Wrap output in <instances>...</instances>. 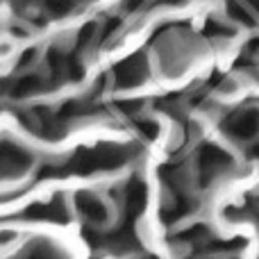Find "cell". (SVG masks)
<instances>
[{
  "label": "cell",
  "mask_w": 259,
  "mask_h": 259,
  "mask_svg": "<svg viewBox=\"0 0 259 259\" xmlns=\"http://www.w3.org/2000/svg\"><path fill=\"white\" fill-rule=\"evenodd\" d=\"M196 166H198V180L202 187H209L223 175L234 173V157L228 150L214 146V143H200L196 155Z\"/></svg>",
  "instance_id": "7a4b0ae2"
},
{
  "label": "cell",
  "mask_w": 259,
  "mask_h": 259,
  "mask_svg": "<svg viewBox=\"0 0 259 259\" xmlns=\"http://www.w3.org/2000/svg\"><path fill=\"white\" fill-rule=\"evenodd\" d=\"M75 209L80 214V219L91 228H100L103 223H107L109 209L96 193L91 191H80L75 196Z\"/></svg>",
  "instance_id": "52a82bcc"
},
{
  "label": "cell",
  "mask_w": 259,
  "mask_h": 259,
  "mask_svg": "<svg viewBox=\"0 0 259 259\" xmlns=\"http://www.w3.org/2000/svg\"><path fill=\"white\" fill-rule=\"evenodd\" d=\"M34 161V155L30 150H25L18 143H12L9 139H5L3 143V173L5 178H18L21 173H25Z\"/></svg>",
  "instance_id": "ba28073f"
},
{
  "label": "cell",
  "mask_w": 259,
  "mask_h": 259,
  "mask_svg": "<svg viewBox=\"0 0 259 259\" xmlns=\"http://www.w3.org/2000/svg\"><path fill=\"white\" fill-rule=\"evenodd\" d=\"M187 0H159V5H168V7H175V5H184Z\"/></svg>",
  "instance_id": "9a60e30c"
},
{
  "label": "cell",
  "mask_w": 259,
  "mask_h": 259,
  "mask_svg": "<svg viewBox=\"0 0 259 259\" xmlns=\"http://www.w3.org/2000/svg\"><path fill=\"white\" fill-rule=\"evenodd\" d=\"M121 202H123V216L125 221H134L143 209H146L148 202V189L146 182L141 178H130L121 189Z\"/></svg>",
  "instance_id": "8992f818"
},
{
  "label": "cell",
  "mask_w": 259,
  "mask_h": 259,
  "mask_svg": "<svg viewBox=\"0 0 259 259\" xmlns=\"http://www.w3.org/2000/svg\"><path fill=\"white\" fill-rule=\"evenodd\" d=\"M75 0H46L44 3V7H46V12H48V16H53V18H64V16H68V14L75 9Z\"/></svg>",
  "instance_id": "8fae6325"
},
{
  "label": "cell",
  "mask_w": 259,
  "mask_h": 259,
  "mask_svg": "<svg viewBox=\"0 0 259 259\" xmlns=\"http://www.w3.org/2000/svg\"><path fill=\"white\" fill-rule=\"evenodd\" d=\"M18 219H25V221H48V223H57L64 225L68 219H71V211H68V205L62 196H55L50 198L48 202H34L30 205L27 209H23L18 214Z\"/></svg>",
  "instance_id": "5b68a950"
},
{
  "label": "cell",
  "mask_w": 259,
  "mask_h": 259,
  "mask_svg": "<svg viewBox=\"0 0 259 259\" xmlns=\"http://www.w3.org/2000/svg\"><path fill=\"white\" fill-rule=\"evenodd\" d=\"M25 3H27V0H25Z\"/></svg>",
  "instance_id": "ac0fdd59"
},
{
  "label": "cell",
  "mask_w": 259,
  "mask_h": 259,
  "mask_svg": "<svg viewBox=\"0 0 259 259\" xmlns=\"http://www.w3.org/2000/svg\"><path fill=\"white\" fill-rule=\"evenodd\" d=\"M243 3H246L255 14H259V0H243Z\"/></svg>",
  "instance_id": "5bb4252c"
},
{
  "label": "cell",
  "mask_w": 259,
  "mask_h": 259,
  "mask_svg": "<svg viewBox=\"0 0 259 259\" xmlns=\"http://www.w3.org/2000/svg\"><path fill=\"white\" fill-rule=\"evenodd\" d=\"M205 34L207 36H214V39H225V36H232V30L225 27L223 23H216V21H209L205 27Z\"/></svg>",
  "instance_id": "4fadbf2b"
},
{
  "label": "cell",
  "mask_w": 259,
  "mask_h": 259,
  "mask_svg": "<svg viewBox=\"0 0 259 259\" xmlns=\"http://www.w3.org/2000/svg\"><path fill=\"white\" fill-rule=\"evenodd\" d=\"M225 9H228V16L234 23L246 27H255L257 25V16L250 7H248L243 0H225Z\"/></svg>",
  "instance_id": "30bf717a"
},
{
  "label": "cell",
  "mask_w": 259,
  "mask_h": 259,
  "mask_svg": "<svg viewBox=\"0 0 259 259\" xmlns=\"http://www.w3.org/2000/svg\"><path fill=\"white\" fill-rule=\"evenodd\" d=\"M228 259H232V257H228Z\"/></svg>",
  "instance_id": "e0dca14e"
},
{
  "label": "cell",
  "mask_w": 259,
  "mask_h": 259,
  "mask_svg": "<svg viewBox=\"0 0 259 259\" xmlns=\"http://www.w3.org/2000/svg\"><path fill=\"white\" fill-rule=\"evenodd\" d=\"M146 259H157V257H146Z\"/></svg>",
  "instance_id": "2e32d148"
},
{
  "label": "cell",
  "mask_w": 259,
  "mask_h": 259,
  "mask_svg": "<svg viewBox=\"0 0 259 259\" xmlns=\"http://www.w3.org/2000/svg\"><path fill=\"white\" fill-rule=\"evenodd\" d=\"M221 130L237 143H250L259 137V109L241 107L223 118Z\"/></svg>",
  "instance_id": "3957f363"
},
{
  "label": "cell",
  "mask_w": 259,
  "mask_h": 259,
  "mask_svg": "<svg viewBox=\"0 0 259 259\" xmlns=\"http://www.w3.org/2000/svg\"><path fill=\"white\" fill-rule=\"evenodd\" d=\"M41 89H44V77L34 75V73H27V75H21L14 82H9L7 96L14 100H23V98H30V96L39 94Z\"/></svg>",
  "instance_id": "9c48e42d"
},
{
  "label": "cell",
  "mask_w": 259,
  "mask_h": 259,
  "mask_svg": "<svg viewBox=\"0 0 259 259\" xmlns=\"http://www.w3.org/2000/svg\"><path fill=\"white\" fill-rule=\"evenodd\" d=\"M132 125L137 127L146 139H157V134H159V125H157L155 121H150V118H146V116L132 118Z\"/></svg>",
  "instance_id": "7c38bea8"
},
{
  "label": "cell",
  "mask_w": 259,
  "mask_h": 259,
  "mask_svg": "<svg viewBox=\"0 0 259 259\" xmlns=\"http://www.w3.org/2000/svg\"><path fill=\"white\" fill-rule=\"evenodd\" d=\"M114 77V87L116 89H132V87H139L148 80V62L146 55L137 53L130 55L123 62H118L112 71Z\"/></svg>",
  "instance_id": "277c9868"
},
{
  "label": "cell",
  "mask_w": 259,
  "mask_h": 259,
  "mask_svg": "<svg viewBox=\"0 0 259 259\" xmlns=\"http://www.w3.org/2000/svg\"><path fill=\"white\" fill-rule=\"evenodd\" d=\"M141 155L137 146H116V143H100L94 148H80L62 164L44 166L39 180L62 178V175H96L105 170H118Z\"/></svg>",
  "instance_id": "6da1fadb"
}]
</instances>
